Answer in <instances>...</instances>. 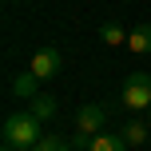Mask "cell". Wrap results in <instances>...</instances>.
<instances>
[{"label": "cell", "mask_w": 151, "mask_h": 151, "mask_svg": "<svg viewBox=\"0 0 151 151\" xmlns=\"http://www.w3.org/2000/svg\"><path fill=\"white\" fill-rule=\"evenodd\" d=\"M40 123L44 119H36L32 111H24V115H8L4 119V143L8 147H20V151H28V147H36L40 139Z\"/></svg>", "instance_id": "obj_1"}, {"label": "cell", "mask_w": 151, "mask_h": 151, "mask_svg": "<svg viewBox=\"0 0 151 151\" xmlns=\"http://www.w3.org/2000/svg\"><path fill=\"white\" fill-rule=\"evenodd\" d=\"M104 119H107V107H104V104H88V107H80V115H76V139H72V147H76V151H88L91 139H96L99 127H104Z\"/></svg>", "instance_id": "obj_2"}, {"label": "cell", "mask_w": 151, "mask_h": 151, "mask_svg": "<svg viewBox=\"0 0 151 151\" xmlns=\"http://www.w3.org/2000/svg\"><path fill=\"white\" fill-rule=\"evenodd\" d=\"M119 104L127 111H147L151 107V76L147 72H131L119 88Z\"/></svg>", "instance_id": "obj_3"}, {"label": "cell", "mask_w": 151, "mask_h": 151, "mask_svg": "<svg viewBox=\"0 0 151 151\" xmlns=\"http://www.w3.org/2000/svg\"><path fill=\"white\" fill-rule=\"evenodd\" d=\"M60 68H64V56L56 52V48H40V52L32 56V64H28V72H36L40 80H56Z\"/></svg>", "instance_id": "obj_4"}, {"label": "cell", "mask_w": 151, "mask_h": 151, "mask_svg": "<svg viewBox=\"0 0 151 151\" xmlns=\"http://www.w3.org/2000/svg\"><path fill=\"white\" fill-rule=\"evenodd\" d=\"M40 83H44V80H40L36 72H20V76L12 80V88H8V91H12L16 99H36V96H40Z\"/></svg>", "instance_id": "obj_5"}, {"label": "cell", "mask_w": 151, "mask_h": 151, "mask_svg": "<svg viewBox=\"0 0 151 151\" xmlns=\"http://www.w3.org/2000/svg\"><path fill=\"white\" fill-rule=\"evenodd\" d=\"M127 48H131L135 56H151V24H139V28H131Z\"/></svg>", "instance_id": "obj_6"}, {"label": "cell", "mask_w": 151, "mask_h": 151, "mask_svg": "<svg viewBox=\"0 0 151 151\" xmlns=\"http://www.w3.org/2000/svg\"><path fill=\"white\" fill-rule=\"evenodd\" d=\"M56 107L60 104H56V96H48V91H40V96L32 99V115H36V119H52Z\"/></svg>", "instance_id": "obj_7"}, {"label": "cell", "mask_w": 151, "mask_h": 151, "mask_svg": "<svg viewBox=\"0 0 151 151\" xmlns=\"http://www.w3.org/2000/svg\"><path fill=\"white\" fill-rule=\"evenodd\" d=\"M127 36H131V32H123L119 24H99V40H104L107 48H119V44H127Z\"/></svg>", "instance_id": "obj_8"}, {"label": "cell", "mask_w": 151, "mask_h": 151, "mask_svg": "<svg viewBox=\"0 0 151 151\" xmlns=\"http://www.w3.org/2000/svg\"><path fill=\"white\" fill-rule=\"evenodd\" d=\"M88 151H127V143H123V135H104V131H99Z\"/></svg>", "instance_id": "obj_9"}, {"label": "cell", "mask_w": 151, "mask_h": 151, "mask_svg": "<svg viewBox=\"0 0 151 151\" xmlns=\"http://www.w3.org/2000/svg\"><path fill=\"white\" fill-rule=\"evenodd\" d=\"M143 139H147V123L131 119L127 127H123V143H127V147H139V143H143Z\"/></svg>", "instance_id": "obj_10"}, {"label": "cell", "mask_w": 151, "mask_h": 151, "mask_svg": "<svg viewBox=\"0 0 151 151\" xmlns=\"http://www.w3.org/2000/svg\"><path fill=\"white\" fill-rule=\"evenodd\" d=\"M28 151H76V147L68 143V139H60V135H44L36 147H28Z\"/></svg>", "instance_id": "obj_11"}, {"label": "cell", "mask_w": 151, "mask_h": 151, "mask_svg": "<svg viewBox=\"0 0 151 151\" xmlns=\"http://www.w3.org/2000/svg\"><path fill=\"white\" fill-rule=\"evenodd\" d=\"M4 151H20V147H8V143H4Z\"/></svg>", "instance_id": "obj_12"}, {"label": "cell", "mask_w": 151, "mask_h": 151, "mask_svg": "<svg viewBox=\"0 0 151 151\" xmlns=\"http://www.w3.org/2000/svg\"><path fill=\"white\" fill-rule=\"evenodd\" d=\"M147 123H151V119H147Z\"/></svg>", "instance_id": "obj_13"}]
</instances>
